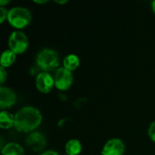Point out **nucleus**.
I'll return each mask as SVG.
<instances>
[{
  "label": "nucleus",
  "instance_id": "obj_1",
  "mask_svg": "<svg viewBox=\"0 0 155 155\" xmlns=\"http://www.w3.org/2000/svg\"><path fill=\"white\" fill-rule=\"evenodd\" d=\"M42 114L34 106H25L15 115V127L19 132H30L40 125Z\"/></svg>",
  "mask_w": 155,
  "mask_h": 155
},
{
  "label": "nucleus",
  "instance_id": "obj_2",
  "mask_svg": "<svg viewBox=\"0 0 155 155\" xmlns=\"http://www.w3.org/2000/svg\"><path fill=\"white\" fill-rule=\"evenodd\" d=\"M7 19L14 27L23 28L31 22V12L27 8L22 6L12 7L10 10H8Z\"/></svg>",
  "mask_w": 155,
  "mask_h": 155
},
{
  "label": "nucleus",
  "instance_id": "obj_3",
  "mask_svg": "<svg viewBox=\"0 0 155 155\" xmlns=\"http://www.w3.org/2000/svg\"><path fill=\"white\" fill-rule=\"evenodd\" d=\"M36 64L45 71L53 70L59 64L58 54L54 49L44 48L40 50L36 55Z\"/></svg>",
  "mask_w": 155,
  "mask_h": 155
},
{
  "label": "nucleus",
  "instance_id": "obj_4",
  "mask_svg": "<svg viewBox=\"0 0 155 155\" xmlns=\"http://www.w3.org/2000/svg\"><path fill=\"white\" fill-rule=\"evenodd\" d=\"M8 45L11 51L15 54L24 53L28 46V38L26 35L21 31H14L8 39Z\"/></svg>",
  "mask_w": 155,
  "mask_h": 155
},
{
  "label": "nucleus",
  "instance_id": "obj_5",
  "mask_svg": "<svg viewBox=\"0 0 155 155\" xmlns=\"http://www.w3.org/2000/svg\"><path fill=\"white\" fill-rule=\"evenodd\" d=\"M54 85L60 90H67L73 84L74 76L71 71L64 67H60L55 71L54 76Z\"/></svg>",
  "mask_w": 155,
  "mask_h": 155
},
{
  "label": "nucleus",
  "instance_id": "obj_6",
  "mask_svg": "<svg viewBox=\"0 0 155 155\" xmlns=\"http://www.w3.org/2000/svg\"><path fill=\"white\" fill-rule=\"evenodd\" d=\"M125 146L124 142L118 138H113L106 142L102 150V155H124Z\"/></svg>",
  "mask_w": 155,
  "mask_h": 155
},
{
  "label": "nucleus",
  "instance_id": "obj_7",
  "mask_svg": "<svg viewBox=\"0 0 155 155\" xmlns=\"http://www.w3.org/2000/svg\"><path fill=\"white\" fill-rule=\"evenodd\" d=\"M37 89L42 93H49L54 85V77L47 72H43L37 74L35 79Z\"/></svg>",
  "mask_w": 155,
  "mask_h": 155
},
{
  "label": "nucleus",
  "instance_id": "obj_8",
  "mask_svg": "<svg viewBox=\"0 0 155 155\" xmlns=\"http://www.w3.org/2000/svg\"><path fill=\"white\" fill-rule=\"evenodd\" d=\"M25 143H26V145L35 152L42 151L46 144L45 136L41 133H38V132H34L30 134L27 136Z\"/></svg>",
  "mask_w": 155,
  "mask_h": 155
},
{
  "label": "nucleus",
  "instance_id": "obj_9",
  "mask_svg": "<svg viewBox=\"0 0 155 155\" xmlns=\"http://www.w3.org/2000/svg\"><path fill=\"white\" fill-rule=\"evenodd\" d=\"M16 102L15 93L9 87H0V107L2 109L11 107Z\"/></svg>",
  "mask_w": 155,
  "mask_h": 155
},
{
  "label": "nucleus",
  "instance_id": "obj_10",
  "mask_svg": "<svg viewBox=\"0 0 155 155\" xmlns=\"http://www.w3.org/2000/svg\"><path fill=\"white\" fill-rule=\"evenodd\" d=\"M2 155H25L24 148L16 143H8L1 149Z\"/></svg>",
  "mask_w": 155,
  "mask_h": 155
},
{
  "label": "nucleus",
  "instance_id": "obj_11",
  "mask_svg": "<svg viewBox=\"0 0 155 155\" xmlns=\"http://www.w3.org/2000/svg\"><path fill=\"white\" fill-rule=\"evenodd\" d=\"M15 125V116L7 111L3 110L0 113V127L7 129Z\"/></svg>",
  "mask_w": 155,
  "mask_h": 155
},
{
  "label": "nucleus",
  "instance_id": "obj_12",
  "mask_svg": "<svg viewBox=\"0 0 155 155\" xmlns=\"http://www.w3.org/2000/svg\"><path fill=\"white\" fill-rule=\"evenodd\" d=\"M82 151V143L77 139H71L65 144V152L68 155H78Z\"/></svg>",
  "mask_w": 155,
  "mask_h": 155
},
{
  "label": "nucleus",
  "instance_id": "obj_13",
  "mask_svg": "<svg viewBox=\"0 0 155 155\" xmlns=\"http://www.w3.org/2000/svg\"><path fill=\"white\" fill-rule=\"evenodd\" d=\"M63 64H64V67L66 68L67 70L73 71V70H75L79 66L80 59L76 54H70L64 57V59L63 61Z\"/></svg>",
  "mask_w": 155,
  "mask_h": 155
},
{
  "label": "nucleus",
  "instance_id": "obj_14",
  "mask_svg": "<svg viewBox=\"0 0 155 155\" xmlns=\"http://www.w3.org/2000/svg\"><path fill=\"white\" fill-rule=\"evenodd\" d=\"M15 54L11 51L10 49L8 50H5L2 54H1V58H0V64L1 66L3 67H8L10 66L15 60Z\"/></svg>",
  "mask_w": 155,
  "mask_h": 155
},
{
  "label": "nucleus",
  "instance_id": "obj_15",
  "mask_svg": "<svg viewBox=\"0 0 155 155\" xmlns=\"http://www.w3.org/2000/svg\"><path fill=\"white\" fill-rule=\"evenodd\" d=\"M148 134H149V136L150 138L155 142V121L153 122L150 126H149V129H148Z\"/></svg>",
  "mask_w": 155,
  "mask_h": 155
},
{
  "label": "nucleus",
  "instance_id": "obj_16",
  "mask_svg": "<svg viewBox=\"0 0 155 155\" xmlns=\"http://www.w3.org/2000/svg\"><path fill=\"white\" fill-rule=\"evenodd\" d=\"M8 16V11L4 7V6H1L0 7V22L3 23L5 18H7Z\"/></svg>",
  "mask_w": 155,
  "mask_h": 155
},
{
  "label": "nucleus",
  "instance_id": "obj_17",
  "mask_svg": "<svg viewBox=\"0 0 155 155\" xmlns=\"http://www.w3.org/2000/svg\"><path fill=\"white\" fill-rule=\"evenodd\" d=\"M6 77H7V73H6L5 67L0 66V83H1V84H4V82L5 81Z\"/></svg>",
  "mask_w": 155,
  "mask_h": 155
},
{
  "label": "nucleus",
  "instance_id": "obj_18",
  "mask_svg": "<svg viewBox=\"0 0 155 155\" xmlns=\"http://www.w3.org/2000/svg\"><path fill=\"white\" fill-rule=\"evenodd\" d=\"M40 155H59L55 151L53 150H49V151H45L44 153H42Z\"/></svg>",
  "mask_w": 155,
  "mask_h": 155
},
{
  "label": "nucleus",
  "instance_id": "obj_19",
  "mask_svg": "<svg viewBox=\"0 0 155 155\" xmlns=\"http://www.w3.org/2000/svg\"><path fill=\"white\" fill-rule=\"evenodd\" d=\"M9 2H10L9 0H0V5H1V6H3L4 5L8 4Z\"/></svg>",
  "mask_w": 155,
  "mask_h": 155
},
{
  "label": "nucleus",
  "instance_id": "obj_20",
  "mask_svg": "<svg viewBox=\"0 0 155 155\" xmlns=\"http://www.w3.org/2000/svg\"><path fill=\"white\" fill-rule=\"evenodd\" d=\"M54 2H55V3H57V4H64V3H66V2H67V0H62V1L55 0Z\"/></svg>",
  "mask_w": 155,
  "mask_h": 155
},
{
  "label": "nucleus",
  "instance_id": "obj_21",
  "mask_svg": "<svg viewBox=\"0 0 155 155\" xmlns=\"http://www.w3.org/2000/svg\"><path fill=\"white\" fill-rule=\"evenodd\" d=\"M34 2H35V3H39V4H44V3H46L47 1H46V0H45V1H38V0H35Z\"/></svg>",
  "mask_w": 155,
  "mask_h": 155
},
{
  "label": "nucleus",
  "instance_id": "obj_22",
  "mask_svg": "<svg viewBox=\"0 0 155 155\" xmlns=\"http://www.w3.org/2000/svg\"><path fill=\"white\" fill-rule=\"evenodd\" d=\"M152 8H153V12L155 13V0L154 1H153V3H152Z\"/></svg>",
  "mask_w": 155,
  "mask_h": 155
},
{
  "label": "nucleus",
  "instance_id": "obj_23",
  "mask_svg": "<svg viewBox=\"0 0 155 155\" xmlns=\"http://www.w3.org/2000/svg\"><path fill=\"white\" fill-rule=\"evenodd\" d=\"M66 155H68V154H66Z\"/></svg>",
  "mask_w": 155,
  "mask_h": 155
}]
</instances>
